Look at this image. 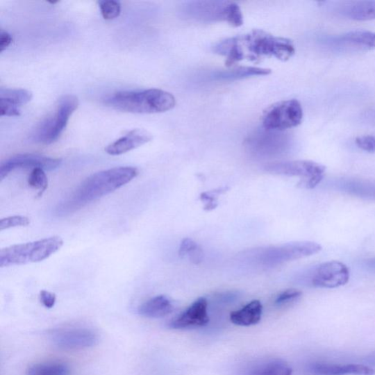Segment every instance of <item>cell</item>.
I'll use <instances>...</instances> for the list:
<instances>
[{"mask_svg": "<svg viewBox=\"0 0 375 375\" xmlns=\"http://www.w3.org/2000/svg\"><path fill=\"white\" fill-rule=\"evenodd\" d=\"M138 175V169L133 167H115L93 174L60 205L59 212L65 215L81 209L93 201L119 190Z\"/></svg>", "mask_w": 375, "mask_h": 375, "instance_id": "1", "label": "cell"}, {"mask_svg": "<svg viewBox=\"0 0 375 375\" xmlns=\"http://www.w3.org/2000/svg\"><path fill=\"white\" fill-rule=\"evenodd\" d=\"M112 108L133 114L165 112L175 107L176 98L172 94L160 89L140 91H120L105 100Z\"/></svg>", "mask_w": 375, "mask_h": 375, "instance_id": "2", "label": "cell"}, {"mask_svg": "<svg viewBox=\"0 0 375 375\" xmlns=\"http://www.w3.org/2000/svg\"><path fill=\"white\" fill-rule=\"evenodd\" d=\"M242 41L251 53L250 58L274 57L286 61L291 58L296 49L288 38L276 37L262 30H254L242 37Z\"/></svg>", "mask_w": 375, "mask_h": 375, "instance_id": "3", "label": "cell"}, {"mask_svg": "<svg viewBox=\"0 0 375 375\" xmlns=\"http://www.w3.org/2000/svg\"><path fill=\"white\" fill-rule=\"evenodd\" d=\"M78 106L76 97H62L58 101L56 112L44 119L35 130L34 137L36 142L51 144L58 141Z\"/></svg>", "mask_w": 375, "mask_h": 375, "instance_id": "4", "label": "cell"}, {"mask_svg": "<svg viewBox=\"0 0 375 375\" xmlns=\"http://www.w3.org/2000/svg\"><path fill=\"white\" fill-rule=\"evenodd\" d=\"M266 172L274 175L288 177H300L299 185L305 189H314L323 181L326 167L312 160H290L267 164L264 167Z\"/></svg>", "mask_w": 375, "mask_h": 375, "instance_id": "5", "label": "cell"}, {"mask_svg": "<svg viewBox=\"0 0 375 375\" xmlns=\"http://www.w3.org/2000/svg\"><path fill=\"white\" fill-rule=\"evenodd\" d=\"M238 5L231 1H194L182 8L185 18L200 22L225 21L230 24L236 19Z\"/></svg>", "mask_w": 375, "mask_h": 375, "instance_id": "6", "label": "cell"}, {"mask_svg": "<svg viewBox=\"0 0 375 375\" xmlns=\"http://www.w3.org/2000/svg\"><path fill=\"white\" fill-rule=\"evenodd\" d=\"M303 112L301 103L296 99L278 102L263 113V128L267 130L283 131L299 126Z\"/></svg>", "mask_w": 375, "mask_h": 375, "instance_id": "7", "label": "cell"}, {"mask_svg": "<svg viewBox=\"0 0 375 375\" xmlns=\"http://www.w3.org/2000/svg\"><path fill=\"white\" fill-rule=\"evenodd\" d=\"M321 250L322 247L317 243L299 241L262 250L258 254V260L259 263L264 266L272 267L312 256Z\"/></svg>", "mask_w": 375, "mask_h": 375, "instance_id": "8", "label": "cell"}, {"mask_svg": "<svg viewBox=\"0 0 375 375\" xmlns=\"http://www.w3.org/2000/svg\"><path fill=\"white\" fill-rule=\"evenodd\" d=\"M349 278L350 272L344 264L330 261L308 270L300 279L312 287L333 289L344 286Z\"/></svg>", "mask_w": 375, "mask_h": 375, "instance_id": "9", "label": "cell"}, {"mask_svg": "<svg viewBox=\"0 0 375 375\" xmlns=\"http://www.w3.org/2000/svg\"><path fill=\"white\" fill-rule=\"evenodd\" d=\"M250 153L258 156H274L284 153L290 146V140L283 131L262 128L254 131L245 141Z\"/></svg>", "mask_w": 375, "mask_h": 375, "instance_id": "10", "label": "cell"}, {"mask_svg": "<svg viewBox=\"0 0 375 375\" xmlns=\"http://www.w3.org/2000/svg\"><path fill=\"white\" fill-rule=\"evenodd\" d=\"M62 164V159L42 155L26 153L19 154L7 159L0 166V181H3L9 174L19 169H42L52 171Z\"/></svg>", "mask_w": 375, "mask_h": 375, "instance_id": "11", "label": "cell"}, {"mask_svg": "<svg viewBox=\"0 0 375 375\" xmlns=\"http://www.w3.org/2000/svg\"><path fill=\"white\" fill-rule=\"evenodd\" d=\"M52 341L64 349H83L96 345L99 342V337L89 328H71L53 333Z\"/></svg>", "mask_w": 375, "mask_h": 375, "instance_id": "12", "label": "cell"}, {"mask_svg": "<svg viewBox=\"0 0 375 375\" xmlns=\"http://www.w3.org/2000/svg\"><path fill=\"white\" fill-rule=\"evenodd\" d=\"M209 323L208 301L199 298L189 308L173 318L169 327L172 329H185L206 326Z\"/></svg>", "mask_w": 375, "mask_h": 375, "instance_id": "13", "label": "cell"}, {"mask_svg": "<svg viewBox=\"0 0 375 375\" xmlns=\"http://www.w3.org/2000/svg\"><path fill=\"white\" fill-rule=\"evenodd\" d=\"M151 133L144 129H133L126 135L109 144L105 149L106 153L119 156L138 149L152 140Z\"/></svg>", "mask_w": 375, "mask_h": 375, "instance_id": "14", "label": "cell"}, {"mask_svg": "<svg viewBox=\"0 0 375 375\" xmlns=\"http://www.w3.org/2000/svg\"><path fill=\"white\" fill-rule=\"evenodd\" d=\"M312 375H373L374 370L363 365H336L316 362L308 367Z\"/></svg>", "mask_w": 375, "mask_h": 375, "instance_id": "15", "label": "cell"}, {"mask_svg": "<svg viewBox=\"0 0 375 375\" xmlns=\"http://www.w3.org/2000/svg\"><path fill=\"white\" fill-rule=\"evenodd\" d=\"M334 190L367 200H375V182L341 178L330 183Z\"/></svg>", "mask_w": 375, "mask_h": 375, "instance_id": "16", "label": "cell"}, {"mask_svg": "<svg viewBox=\"0 0 375 375\" xmlns=\"http://www.w3.org/2000/svg\"><path fill=\"white\" fill-rule=\"evenodd\" d=\"M33 242L12 245L0 251V267L31 262Z\"/></svg>", "mask_w": 375, "mask_h": 375, "instance_id": "17", "label": "cell"}, {"mask_svg": "<svg viewBox=\"0 0 375 375\" xmlns=\"http://www.w3.org/2000/svg\"><path fill=\"white\" fill-rule=\"evenodd\" d=\"M292 369L281 359H269L253 364L240 375H292Z\"/></svg>", "mask_w": 375, "mask_h": 375, "instance_id": "18", "label": "cell"}, {"mask_svg": "<svg viewBox=\"0 0 375 375\" xmlns=\"http://www.w3.org/2000/svg\"><path fill=\"white\" fill-rule=\"evenodd\" d=\"M242 37L237 36L224 40L213 47L218 55L226 58V66H232L245 58L242 47Z\"/></svg>", "mask_w": 375, "mask_h": 375, "instance_id": "19", "label": "cell"}, {"mask_svg": "<svg viewBox=\"0 0 375 375\" xmlns=\"http://www.w3.org/2000/svg\"><path fill=\"white\" fill-rule=\"evenodd\" d=\"M262 314V305L260 301L254 300L239 310L231 314L233 324L240 326H250L258 324Z\"/></svg>", "mask_w": 375, "mask_h": 375, "instance_id": "20", "label": "cell"}, {"mask_svg": "<svg viewBox=\"0 0 375 375\" xmlns=\"http://www.w3.org/2000/svg\"><path fill=\"white\" fill-rule=\"evenodd\" d=\"M171 301L165 296H158L142 303L138 309L140 315L147 318H162L173 311Z\"/></svg>", "mask_w": 375, "mask_h": 375, "instance_id": "21", "label": "cell"}, {"mask_svg": "<svg viewBox=\"0 0 375 375\" xmlns=\"http://www.w3.org/2000/svg\"><path fill=\"white\" fill-rule=\"evenodd\" d=\"M341 15L356 21L375 20V1H356L345 3Z\"/></svg>", "mask_w": 375, "mask_h": 375, "instance_id": "22", "label": "cell"}, {"mask_svg": "<svg viewBox=\"0 0 375 375\" xmlns=\"http://www.w3.org/2000/svg\"><path fill=\"white\" fill-rule=\"evenodd\" d=\"M271 73L270 69L258 68V67H239L233 70L214 73L212 78L221 80V81H234V80L252 76L269 75Z\"/></svg>", "mask_w": 375, "mask_h": 375, "instance_id": "23", "label": "cell"}, {"mask_svg": "<svg viewBox=\"0 0 375 375\" xmlns=\"http://www.w3.org/2000/svg\"><path fill=\"white\" fill-rule=\"evenodd\" d=\"M69 368L63 363L47 362L31 366L26 375H69Z\"/></svg>", "mask_w": 375, "mask_h": 375, "instance_id": "24", "label": "cell"}, {"mask_svg": "<svg viewBox=\"0 0 375 375\" xmlns=\"http://www.w3.org/2000/svg\"><path fill=\"white\" fill-rule=\"evenodd\" d=\"M343 42L360 47L375 49V33L356 31L344 35Z\"/></svg>", "mask_w": 375, "mask_h": 375, "instance_id": "25", "label": "cell"}, {"mask_svg": "<svg viewBox=\"0 0 375 375\" xmlns=\"http://www.w3.org/2000/svg\"><path fill=\"white\" fill-rule=\"evenodd\" d=\"M33 99V93L25 89H0V99L6 100L17 106L28 103Z\"/></svg>", "mask_w": 375, "mask_h": 375, "instance_id": "26", "label": "cell"}, {"mask_svg": "<svg viewBox=\"0 0 375 375\" xmlns=\"http://www.w3.org/2000/svg\"><path fill=\"white\" fill-rule=\"evenodd\" d=\"M28 184L33 189L39 191L38 197H41L48 189V178L44 169H33L28 178Z\"/></svg>", "mask_w": 375, "mask_h": 375, "instance_id": "27", "label": "cell"}, {"mask_svg": "<svg viewBox=\"0 0 375 375\" xmlns=\"http://www.w3.org/2000/svg\"><path fill=\"white\" fill-rule=\"evenodd\" d=\"M101 15L104 19L112 20L118 17L122 11V5L115 0H103L99 2Z\"/></svg>", "mask_w": 375, "mask_h": 375, "instance_id": "28", "label": "cell"}, {"mask_svg": "<svg viewBox=\"0 0 375 375\" xmlns=\"http://www.w3.org/2000/svg\"><path fill=\"white\" fill-rule=\"evenodd\" d=\"M302 297V292L297 289H289L278 294L275 303L277 306H287L299 301Z\"/></svg>", "mask_w": 375, "mask_h": 375, "instance_id": "29", "label": "cell"}, {"mask_svg": "<svg viewBox=\"0 0 375 375\" xmlns=\"http://www.w3.org/2000/svg\"><path fill=\"white\" fill-rule=\"evenodd\" d=\"M31 224L29 218L23 216H13L0 220V231L8 230L17 226H26Z\"/></svg>", "mask_w": 375, "mask_h": 375, "instance_id": "30", "label": "cell"}, {"mask_svg": "<svg viewBox=\"0 0 375 375\" xmlns=\"http://www.w3.org/2000/svg\"><path fill=\"white\" fill-rule=\"evenodd\" d=\"M356 143L360 149L368 153H375V136H360L356 139Z\"/></svg>", "mask_w": 375, "mask_h": 375, "instance_id": "31", "label": "cell"}, {"mask_svg": "<svg viewBox=\"0 0 375 375\" xmlns=\"http://www.w3.org/2000/svg\"><path fill=\"white\" fill-rule=\"evenodd\" d=\"M0 113L1 116L19 117L21 112L19 106L4 99H0Z\"/></svg>", "mask_w": 375, "mask_h": 375, "instance_id": "32", "label": "cell"}, {"mask_svg": "<svg viewBox=\"0 0 375 375\" xmlns=\"http://www.w3.org/2000/svg\"><path fill=\"white\" fill-rule=\"evenodd\" d=\"M199 246L191 238H184L179 248V256L181 258L189 256Z\"/></svg>", "mask_w": 375, "mask_h": 375, "instance_id": "33", "label": "cell"}, {"mask_svg": "<svg viewBox=\"0 0 375 375\" xmlns=\"http://www.w3.org/2000/svg\"><path fill=\"white\" fill-rule=\"evenodd\" d=\"M218 191H214L212 192H205L200 195V199L206 202V206L205 210H211L215 209L217 206V198L215 194Z\"/></svg>", "mask_w": 375, "mask_h": 375, "instance_id": "34", "label": "cell"}, {"mask_svg": "<svg viewBox=\"0 0 375 375\" xmlns=\"http://www.w3.org/2000/svg\"><path fill=\"white\" fill-rule=\"evenodd\" d=\"M40 299L47 309H51L56 303V294L47 290L40 292Z\"/></svg>", "mask_w": 375, "mask_h": 375, "instance_id": "35", "label": "cell"}, {"mask_svg": "<svg viewBox=\"0 0 375 375\" xmlns=\"http://www.w3.org/2000/svg\"><path fill=\"white\" fill-rule=\"evenodd\" d=\"M12 42V38L11 35L7 32L2 31L0 33V52L6 50Z\"/></svg>", "mask_w": 375, "mask_h": 375, "instance_id": "36", "label": "cell"}, {"mask_svg": "<svg viewBox=\"0 0 375 375\" xmlns=\"http://www.w3.org/2000/svg\"><path fill=\"white\" fill-rule=\"evenodd\" d=\"M365 265L369 269L375 272V258L365 260Z\"/></svg>", "mask_w": 375, "mask_h": 375, "instance_id": "37", "label": "cell"}, {"mask_svg": "<svg viewBox=\"0 0 375 375\" xmlns=\"http://www.w3.org/2000/svg\"><path fill=\"white\" fill-rule=\"evenodd\" d=\"M365 361L370 366L375 367V353L370 354L366 358Z\"/></svg>", "mask_w": 375, "mask_h": 375, "instance_id": "38", "label": "cell"}]
</instances>
